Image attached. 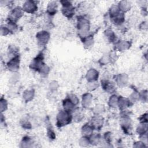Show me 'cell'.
<instances>
[{
    "label": "cell",
    "instance_id": "6da1fadb",
    "mask_svg": "<svg viewBox=\"0 0 148 148\" xmlns=\"http://www.w3.org/2000/svg\"><path fill=\"white\" fill-rule=\"evenodd\" d=\"M78 25L79 35L85 39L87 37L89 31L90 26L89 21L84 18L79 19Z\"/></svg>",
    "mask_w": 148,
    "mask_h": 148
},
{
    "label": "cell",
    "instance_id": "7a4b0ae2",
    "mask_svg": "<svg viewBox=\"0 0 148 148\" xmlns=\"http://www.w3.org/2000/svg\"><path fill=\"white\" fill-rule=\"evenodd\" d=\"M71 120V115L69 111L65 110L61 111L57 115V125L59 127L68 124Z\"/></svg>",
    "mask_w": 148,
    "mask_h": 148
},
{
    "label": "cell",
    "instance_id": "3957f363",
    "mask_svg": "<svg viewBox=\"0 0 148 148\" xmlns=\"http://www.w3.org/2000/svg\"><path fill=\"white\" fill-rule=\"evenodd\" d=\"M63 14L64 16L68 18H71L74 15V8L72 7V4L68 1L64 2L63 4Z\"/></svg>",
    "mask_w": 148,
    "mask_h": 148
},
{
    "label": "cell",
    "instance_id": "277c9868",
    "mask_svg": "<svg viewBox=\"0 0 148 148\" xmlns=\"http://www.w3.org/2000/svg\"><path fill=\"white\" fill-rule=\"evenodd\" d=\"M23 14V10L20 8H15L11 14L10 16V22L15 23L17 21L19 18H20Z\"/></svg>",
    "mask_w": 148,
    "mask_h": 148
},
{
    "label": "cell",
    "instance_id": "5b68a950",
    "mask_svg": "<svg viewBox=\"0 0 148 148\" xmlns=\"http://www.w3.org/2000/svg\"><path fill=\"white\" fill-rule=\"evenodd\" d=\"M49 34L46 31L40 32L37 35V38L38 40V43L42 45H44L47 44L49 40Z\"/></svg>",
    "mask_w": 148,
    "mask_h": 148
},
{
    "label": "cell",
    "instance_id": "8992f818",
    "mask_svg": "<svg viewBox=\"0 0 148 148\" xmlns=\"http://www.w3.org/2000/svg\"><path fill=\"white\" fill-rule=\"evenodd\" d=\"M23 10L26 12L29 13H33L37 9V7L36 4H34L33 1H27L23 6Z\"/></svg>",
    "mask_w": 148,
    "mask_h": 148
},
{
    "label": "cell",
    "instance_id": "52a82bcc",
    "mask_svg": "<svg viewBox=\"0 0 148 148\" xmlns=\"http://www.w3.org/2000/svg\"><path fill=\"white\" fill-rule=\"evenodd\" d=\"M8 66L9 67V69H10V70L11 71H14L18 70L19 68V59H18V57H14L12 60L9 62Z\"/></svg>",
    "mask_w": 148,
    "mask_h": 148
},
{
    "label": "cell",
    "instance_id": "ba28073f",
    "mask_svg": "<svg viewBox=\"0 0 148 148\" xmlns=\"http://www.w3.org/2000/svg\"><path fill=\"white\" fill-rule=\"evenodd\" d=\"M103 119L102 117L97 116L94 117L91 120V126L93 128H100L103 124Z\"/></svg>",
    "mask_w": 148,
    "mask_h": 148
},
{
    "label": "cell",
    "instance_id": "9c48e42d",
    "mask_svg": "<svg viewBox=\"0 0 148 148\" xmlns=\"http://www.w3.org/2000/svg\"><path fill=\"white\" fill-rule=\"evenodd\" d=\"M98 76V72L94 70H90L87 74V79L90 82H94L97 80Z\"/></svg>",
    "mask_w": 148,
    "mask_h": 148
},
{
    "label": "cell",
    "instance_id": "30bf717a",
    "mask_svg": "<svg viewBox=\"0 0 148 148\" xmlns=\"http://www.w3.org/2000/svg\"><path fill=\"white\" fill-rule=\"evenodd\" d=\"M63 105H64V109L65 110H67V111L70 112V110H71L74 108V107L76 105L68 97V98L65 100L63 102Z\"/></svg>",
    "mask_w": 148,
    "mask_h": 148
},
{
    "label": "cell",
    "instance_id": "8fae6325",
    "mask_svg": "<svg viewBox=\"0 0 148 148\" xmlns=\"http://www.w3.org/2000/svg\"><path fill=\"white\" fill-rule=\"evenodd\" d=\"M93 131V128L91 125H89L88 124H86L82 128V133L85 136L88 137L92 135Z\"/></svg>",
    "mask_w": 148,
    "mask_h": 148
},
{
    "label": "cell",
    "instance_id": "7c38bea8",
    "mask_svg": "<svg viewBox=\"0 0 148 148\" xmlns=\"http://www.w3.org/2000/svg\"><path fill=\"white\" fill-rule=\"evenodd\" d=\"M130 101H129L127 99H125V98L121 97L119 99L117 105H119L120 109H124L127 107H128V106L130 105Z\"/></svg>",
    "mask_w": 148,
    "mask_h": 148
},
{
    "label": "cell",
    "instance_id": "4fadbf2b",
    "mask_svg": "<svg viewBox=\"0 0 148 148\" xmlns=\"http://www.w3.org/2000/svg\"><path fill=\"white\" fill-rule=\"evenodd\" d=\"M102 83L103 87L104 89L106 90V91L110 93L114 90L115 86L113 83H111L108 80H104L102 82Z\"/></svg>",
    "mask_w": 148,
    "mask_h": 148
},
{
    "label": "cell",
    "instance_id": "5bb4252c",
    "mask_svg": "<svg viewBox=\"0 0 148 148\" xmlns=\"http://www.w3.org/2000/svg\"><path fill=\"white\" fill-rule=\"evenodd\" d=\"M57 9V5L55 2H51L48 6V11L50 15H54L56 13Z\"/></svg>",
    "mask_w": 148,
    "mask_h": 148
},
{
    "label": "cell",
    "instance_id": "9a60e30c",
    "mask_svg": "<svg viewBox=\"0 0 148 148\" xmlns=\"http://www.w3.org/2000/svg\"><path fill=\"white\" fill-rule=\"evenodd\" d=\"M92 96L90 94H86L83 96V105L85 106H89L91 101Z\"/></svg>",
    "mask_w": 148,
    "mask_h": 148
},
{
    "label": "cell",
    "instance_id": "2e32d148",
    "mask_svg": "<svg viewBox=\"0 0 148 148\" xmlns=\"http://www.w3.org/2000/svg\"><path fill=\"white\" fill-rule=\"evenodd\" d=\"M127 80H128V78H127L126 75H121L117 78V84L120 86H122L125 85L127 84Z\"/></svg>",
    "mask_w": 148,
    "mask_h": 148
},
{
    "label": "cell",
    "instance_id": "e0dca14e",
    "mask_svg": "<svg viewBox=\"0 0 148 148\" xmlns=\"http://www.w3.org/2000/svg\"><path fill=\"white\" fill-rule=\"evenodd\" d=\"M147 131V124L145 123H142L137 128V132L140 135L145 134Z\"/></svg>",
    "mask_w": 148,
    "mask_h": 148
},
{
    "label": "cell",
    "instance_id": "ac0fdd59",
    "mask_svg": "<svg viewBox=\"0 0 148 148\" xmlns=\"http://www.w3.org/2000/svg\"><path fill=\"white\" fill-rule=\"evenodd\" d=\"M130 8V4L127 1H121L119 5V10L123 11H127Z\"/></svg>",
    "mask_w": 148,
    "mask_h": 148
},
{
    "label": "cell",
    "instance_id": "d6986e66",
    "mask_svg": "<svg viewBox=\"0 0 148 148\" xmlns=\"http://www.w3.org/2000/svg\"><path fill=\"white\" fill-rule=\"evenodd\" d=\"M34 97V91L33 90H27L25 92L23 98L27 101H29L32 100Z\"/></svg>",
    "mask_w": 148,
    "mask_h": 148
},
{
    "label": "cell",
    "instance_id": "ffe728a7",
    "mask_svg": "<svg viewBox=\"0 0 148 148\" xmlns=\"http://www.w3.org/2000/svg\"><path fill=\"white\" fill-rule=\"evenodd\" d=\"M130 46V44L127 41H122L118 44V48L120 50H124L128 49Z\"/></svg>",
    "mask_w": 148,
    "mask_h": 148
},
{
    "label": "cell",
    "instance_id": "44dd1931",
    "mask_svg": "<svg viewBox=\"0 0 148 148\" xmlns=\"http://www.w3.org/2000/svg\"><path fill=\"white\" fill-rule=\"evenodd\" d=\"M119 99L116 95H113L109 100V104L112 107H116L118 104Z\"/></svg>",
    "mask_w": 148,
    "mask_h": 148
},
{
    "label": "cell",
    "instance_id": "7402d4cb",
    "mask_svg": "<svg viewBox=\"0 0 148 148\" xmlns=\"http://www.w3.org/2000/svg\"><path fill=\"white\" fill-rule=\"evenodd\" d=\"M105 36L107 37V39L110 41H113L115 39V35L110 30H107L105 33Z\"/></svg>",
    "mask_w": 148,
    "mask_h": 148
},
{
    "label": "cell",
    "instance_id": "603a6c76",
    "mask_svg": "<svg viewBox=\"0 0 148 148\" xmlns=\"http://www.w3.org/2000/svg\"><path fill=\"white\" fill-rule=\"evenodd\" d=\"M100 140V136L98 135H94L91 137V139L90 140V143H91V144H98Z\"/></svg>",
    "mask_w": 148,
    "mask_h": 148
},
{
    "label": "cell",
    "instance_id": "cb8c5ba5",
    "mask_svg": "<svg viewBox=\"0 0 148 148\" xmlns=\"http://www.w3.org/2000/svg\"><path fill=\"white\" fill-rule=\"evenodd\" d=\"M142 95H140V98L143 100V101H147V91H143L142 92Z\"/></svg>",
    "mask_w": 148,
    "mask_h": 148
}]
</instances>
